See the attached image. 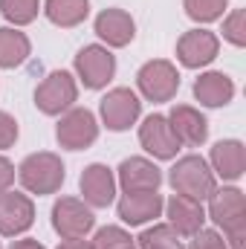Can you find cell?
<instances>
[{"mask_svg":"<svg viewBox=\"0 0 246 249\" xmlns=\"http://www.w3.org/2000/svg\"><path fill=\"white\" fill-rule=\"evenodd\" d=\"M209 217L214 226L223 229V238L229 249H244L246 241V200L244 191L235 186L229 188H214L209 197Z\"/></svg>","mask_w":246,"mask_h":249,"instance_id":"cell-1","label":"cell"},{"mask_svg":"<svg viewBox=\"0 0 246 249\" xmlns=\"http://www.w3.org/2000/svg\"><path fill=\"white\" fill-rule=\"evenodd\" d=\"M64 162L58 154L53 151H38V154H29L20 165H18V180L20 186L32 194H55L64 186Z\"/></svg>","mask_w":246,"mask_h":249,"instance_id":"cell-2","label":"cell"},{"mask_svg":"<svg viewBox=\"0 0 246 249\" xmlns=\"http://www.w3.org/2000/svg\"><path fill=\"white\" fill-rule=\"evenodd\" d=\"M168 183H171V188H174L177 194L203 203V200H209V197L214 194L217 177H214V171L209 168V162H206L203 157L188 154V157H183V160L174 162V168H171V174H168Z\"/></svg>","mask_w":246,"mask_h":249,"instance_id":"cell-3","label":"cell"},{"mask_svg":"<svg viewBox=\"0 0 246 249\" xmlns=\"http://www.w3.org/2000/svg\"><path fill=\"white\" fill-rule=\"evenodd\" d=\"M75 99H78V84H75V78L67 70L50 72L38 84V90H35V107L41 113H47V116H61V113H67L75 105Z\"/></svg>","mask_w":246,"mask_h":249,"instance_id":"cell-4","label":"cell"},{"mask_svg":"<svg viewBox=\"0 0 246 249\" xmlns=\"http://www.w3.org/2000/svg\"><path fill=\"white\" fill-rule=\"evenodd\" d=\"M136 87L148 102H171L180 90V72L165 58L148 61L136 72Z\"/></svg>","mask_w":246,"mask_h":249,"instance_id":"cell-5","label":"cell"},{"mask_svg":"<svg viewBox=\"0 0 246 249\" xmlns=\"http://www.w3.org/2000/svg\"><path fill=\"white\" fill-rule=\"evenodd\" d=\"M55 139L67 151H84L99 139V122L87 107H70L58 119Z\"/></svg>","mask_w":246,"mask_h":249,"instance_id":"cell-6","label":"cell"},{"mask_svg":"<svg viewBox=\"0 0 246 249\" xmlns=\"http://www.w3.org/2000/svg\"><path fill=\"white\" fill-rule=\"evenodd\" d=\"M96 226L93 209L87 203H81L78 197H61L53 206V229L61 235L64 241H78L84 235H90Z\"/></svg>","mask_w":246,"mask_h":249,"instance_id":"cell-7","label":"cell"},{"mask_svg":"<svg viewBox=\"0 0 246 249\" xmlns=\"http://www.w3.org/2000/svg\"><path fill=\"white\" fill-rule=\"evenodd\" d=\"M75 72L84 81V87L90 90H102L107 87V81L116 75V58L107 47L102 44H90L84 50H78L75 55Z\"/></svg>","mask_w":246,"mask_h":249,"instance_id":"cell-8","label":"cell"},{"mask_svg":"<svg viewBox=\"0 0 246 249\" xmlns=\"http://www.w3.org/2000/svg\"><path fill=\"white\" fill-rule=\"evenodd\" d=\"M99 113H102V122L107 124V130L119 133V130H127L130 124H136L142 113V102L130 87H116L102 99Z\"/></svg>","mask_w":246,"mask_h":249,"instance_id":"cell-9","label":"cell"},{"mask_svg":"<svg viewBox=\"0 0 246 249\" xmlns=\"http://www.w3.org/2000/svg\"><path fill=\"white\" fill-rule=\"evenodd\" d=\"M139 142L157 160H174L177 151H180V145H183L177 139V133L171 130L168 116H162V113H151L145 122L139 124Z\"/></svg>","mask_w":246,"mask_h":249,"instance_id":"cell-10","label":"cell"},{"mask_svg":"<svg viewBox=\"0 0 246 249\" xmlns=\"http://www.w3.org/2000/svg\"><path fill=\"white\" fill-rule=\"evenodd\" d=\"M35 223V203L20 191H3L0 194V235L15 238L23 235Z\"/></svg>","mask_w":246,"mask_h":249,"instance_id":"cell-11","label":"cell"},{"mask_svg":"<svg viewBox=\"0 0 246 249\" xmlns=\"http://www.w3.org/2000/svg\"><path fill=\"white\" fill-rule=\"evenodd\" d=\"M116 183L122 186L124 194H136V191H159L162 186V171L145 160V157H127L122 165L116 168Z\"/></svg>","mask_w":246,"mask_h":249,"instance_id":"cell-12","label":"cell"},{"mask_svg":"<svg viewBox=\"0 0 246 249\" xmlns=\"http://www.w3.org/2000/svg\"><path fill=\"white\" fill-rule=\"evenodd\" d=\"M217 50H220V41L209 29H191L177 41V58L188 70H200V67L211 64L217 58Z\"/></svg>","mask_w":246,"mask_h":249,"instance_id":"cell-13","label":"cell"},{"mask_svg":"<svg viewBox=\"0 0 246 249\" xmlns=\"http://www.w3.org/2000/svg\"><path fill=\"white\" fill-rule=\"evenodd\" d=\"M81 194H84V203L90 209H107L116 197V174L102 165V162H93L81 171Z\"/></svg>","mask_w":246,"mask_h":249,"instance_id":"cell-14","label":"cell"},{"mask_svg":"<svg viewBox=\"0 0 246 249\" xmlns=\"http://www.w3.org/2000/svg\"><path fill=\"white\" fill-rule=\"evenodd\" d=\"M165 212H168V226L180 235V238H191L194 232L203 229L206 223V209L203 203L183 197V194H174L168 203H165Z\"/></svg>","mask_w":246,"mask_h":249,"instance_id":"cell-15","label":"cell"},{"mask_svg":"<svg viewBox=\"0 0 246 249\" xmlns=\"http://www.w3.org/2000/svg\"><path fill=\"white\" fill-rule=\"evenodd\" d=\"M211 171L220 177V180H241L246 171V148L241 139H220L214 148H211Z\"/></svg>","mask_w":246,"mask_h":249,"instance_id":"cell-16","label":"cell"},{"mask_svg":"<svg viewBox=\"0 0 246 249\" xmlns=\"http://www.w3.org/2000/svg\"><path fill=\"white\" fill-rule=\"evenodd\" d=\"M162 209H165V200L159 191H136V194H124L119 200V217L127 226H142L159 217Z\"/></svg>","mask_w":246,"mask_h":249,"instance_id":"cell-17","label":"cell"},{"mask_svg":"<svg viewBox=\"0 0 246 249\" xmlns=\"http://www.w3.org/2000/svg\"><path fill=\"white\" fill-rule=\"evenodd\" d=\"M168 124L177 133V139L185 142V145H191V148H197V145H203L209 139L206 116L197 107H191V105H174L171 113H168Z\"/></svg>","mask_w":246,"mask_h":249,"instance_id":"cell-18","label":"cell"},{"mask_svg":"<svg viewBox=\"0 0 246 249\" xmlns=\"http://www.w3.org/2000/svg\"><path fill=\"white\" fill-rule=\"evenodd\" d=\"M96 35L107 47H127L136 35V23L124 9H105L96 18Z\"/></svg>","mask_w":246,"mask_h":249,"instance_id":"cell-19","label":"cell"},{"mask_svg":"<svg viewBox=\"0 0 246 249\" xmlns=\"http://www.w3.org/2000/svg\"><path fill=\"white\" fill-rule=\"evenodd\" d=\"M194 96L200 105L206 107H223L235 99V81L226 75V72H203L197 81H194Z\"/></svg>","mask_w":246,"mask_h":249,"instance_id":"cell-20","label":"cell"},{"mask_svg":"<svg viewBox=\"0 0 246 249\" xmlns=\"http://www.w3.org/2000/svg\"><path fill=\"white\" fill-rule=\"evenodd\" d=\"M44 12H47V18H50L55 26L72 29V26H78V23L87 20V15H90V0H47V3H44Z\"/></svg>","mask_w":246,"mask_h":249,"instance_id":"cell-21","label":"cell"},{"mask_svg":"<svg viewBox=\"0 0 246 249\" xmlns=\"http://www.w3.org/2000/svg\"><path fill=\"white\" fill-rule=\"evenodd\" d=\"M32 53V44L23 32L12 29V26H3L0 29V67L3 70H15L29 58Z\"/></svg>","mask_w":246,"mask_h":249,"instance_id":"cell-22","label":"cell"},{"mask_svg":"<svg viewBox=\"0 0 246 249\" xmlns=\"http://www.w3.org/2000/svg\"><path fill=\"white\" fill-rule=\"evenodd\" d=\"M136 244H139V249H183L180 235L168 223H154L151 229H145L136 238Z\"/></svg>","mask_w":246,"mask_h":249,"instance_id":"cell-23","label":"cell"},{"mask_svg":"<svg viewBox=\"0 0 246 249\" xmlns=\"http://www.w3.org/2000/svg\"><path fill=\"white\" fill-rule=\"evenodd\" d=\"M0 12L9 23L15 26H26L38 18L41 12V0H0Z\"/></svg>","mask_w":246,"mask_h":249,"instance_id":"cell-24","label":"cell"},{"mask_svg":"<svg viewBox=\"0 0 246 249\" xmlns=\"http://www.w3.org/2000/svg\"><path fill=\"white\" fill-rule=\"evenodd\" d=\"M226 3H229V0H183L185 15H188L191 20H197V23H211V20L223 18Z\"/></svg>","mask_w":246,"mask_h":249,"instance_id":"cell-25","label":"cell"},{"mask_svg":"<svg viewBox=\"0 0 246 249\" xmlns=\"http://www.w3.org/2000/svg\"><path fill=\"white\" fill-rule=\"evenodd\" d=\"M93 249H133V238L130 232H124L122 226H105L96 232L93 238Z\"/></svg>","mask_w":246,"mask_h":249,"instance_id":"cell-26","label":"cell"},{"mask_svg":"<svg viewBox=\"0 0 246 249\" xmlns=\"http://www.w3.org/2000/svg\"><path fill=\"white\" fill-rule=\"evenodd\" d=\"M223 38L232 47H246V12L235 9L226 20H223Z\"/></svg>","mask_w":246,"mask_h":249,"instance_id":"cell-27","label":"cell"},{"mask_svg":"<svg viewBox=\"0 0 246 249\" xmlns=\"http://www.w3.org/2000/svg\"><path fill=\"white\" fill-rule=\"evenodd\" d=\"M188 249H229V244L217 229H200V232L191 235Z\"/></svg>","mask_w":246,"mask_h":249,"instance_id":"cell-28","label":"cell"},{"mask_svg":"<svg viewBox=\"0 0 246 249\" xmlns=\"http://www.w3.org/2000/svg\"><path fill=\"white\" fill-rule=\"evenodd\" d=\"M15 139H18V122H15V116H9L6 110H0V151L12 148Z\"/></svg>","mask_w":246,"mask_h":249,"instance_id":"cell-29","label":"cell"},{"mask_svg":"<svg viewBox=\"0 0 246 249\" xmlns=\"http://www.w3.org/2000/svg\"><path fill=\"white\" fill-rule=\"evenodd\" d=\"M15 174H18V171H15V165H12L6 157H0V194L12 188V183H15Z\"/></svg>","mask_w":246,"mask_h":249,"instance_id":"cell-30","label":"cell"},{"mask_svg":"<svg viewBox=\"0 0 246 249\" xmlns=\"http://www.w3.org/2000/svg\"><path fill=\"white\" fill-rule=\"evenodd\" d=\"M9 249H47V247L38 244V241H32V238H23V241H15Z\"/></svg>","mask_w":246,"mask_h":249,"instance_id":"cell-31","label":"cell"},{"mask_svg":"<svg viewBox=\"0 0 246 249\" xmlns=\"http://www.w3.org/2000/svg\"><path fill=\"white\" fill-rule=\"evenodd\" d=\"M58 249H93V247H90L84 238H78V241H61V244H58Z\"/></svg>","mask_w":246,"mask_h":249,"instance_id":"cell-32","label":"cell"},{"mask_svg":"<svg viewBox=\"0 0 246 249\" xmlns=\"http://www.w3.org/2000/svg\"><path fill=\"white\" fill-rule=\"evenodd\" d=\"M0 249H3V247H0Z\"/></svg>","mask_w":246,"mask_h":249,"instance_id":"cell-33","label":"cell"}]
</instances>
